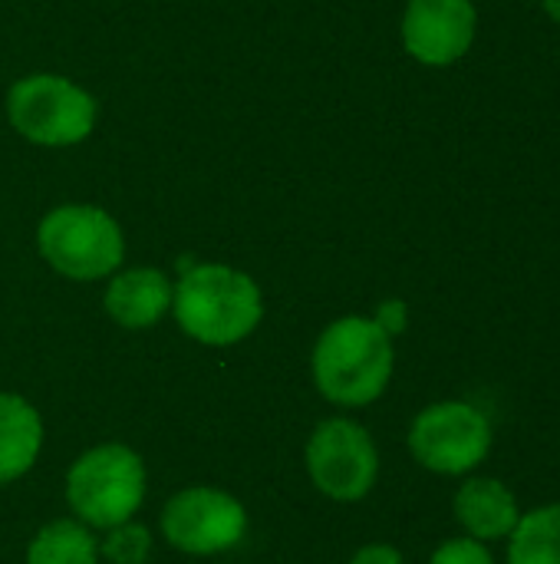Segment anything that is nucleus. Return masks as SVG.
<instances>
[{"mask_svg": "<svg viewBox=\"0 0 560 564\" xmlns=\"http://www.w3.org/2000/svg\"><path fill=\"white\" fill-rule=\"evenodd\" d=\"M396 370L393 337L373 317H340L314 344L310 373L320 397L343 410L376 403Z\"/></svg>", "mask_w": 560, "mask_h": 564, "instance_id": "1", "label": "nucleus"}, {"mask_svg": "<svg viewBox=\"0 0 560 564\" xmlns=\"http://www.w3.org/2000/svg\"><path fill=\"white\" fill-rule=\"evenodd\" d=\"M178 327L205 347H231L251 337L264 317V297L251 274L228 264H198L172 291Z\"/></svg>", "mask_w": 560, "mask_h": 564, "instance_id": "2", "label": "nucleus"}, {"mask_svg": "<svg viewBox=\"0 0 560 564\" xmlns=\"http://www.w3.org/2000/svg\"><path fill=\"white\" fill-rule=\"evenodd\" d=\"M145 463L122 443L86 449L66 473L69 512L89 529H116L132 522L145 502Z\"/></svg>", "mask_w": 560, "mask_h": 564, "instance_id": "3", "label": "nucleus"}, {"mask_svg": "<svg viewBox=\"0 0 560 564\" xmlns=\"http://www.w3.org/2000/svg\"><path fill=\"white\" fill-rule=\"evenodd\" d=\"M43 261L69 281H99L119 271L125 238L119 221L99 205H59L36 228Z\"/></svg>", "mask_w": 560, "mask_h": 564, "instance_id": "4", "label": "nucleus"}, {"mask_svg": "<svg viewBox=\"0 0 560 564\" xmlns=\"http://www.w3.org/2000/svg\"><path fill=\"white\" fill-rule=\"evenodd\" d=\"M406 443L426 473L465 479L492 456L495 426L488 413L469 400H439L416 413Z\"/></svg>", "mask_w": 560, "mask_h": 564, "instance_id": "5", "label": "nucleus"}, {"mask_svg": "<svg viewBox=\"0 0 560 564\" xmlns=\"http://www.w3.org/2000/svg\"><path fill=\"white\" fill-rule=\"evenodd\" d=\"M7 116L23 139L63 149L89 139L96 126V99L66 76L33 73L10 86Z\"/></svg>", "mask_w": 560, "mask_h": 564, "instance_id": "6", "label": "nucleus"}, {"mask_svg": "<svg viewBox=\"0 0 560 564\" xmlns=\"http://www.w3.org/2000/svg\"><path fill=\"white\" fill-rule=\"evenodd\" d=\"M307 476L333 502H363L380 479V449L370 430L350 416L323 420L307 440Z\"/></svg>", "mask_w": 560, "mask_h": 564, "instance_id": "7", "label": "nucleus"}, {"mask_svg": "<svg viewBox=\"0 0 560 564\" xmlns=\"http://www.w3.org/2000/svg\"><path fill=\"white\" fill-rule=\"evenodd\" d=\"M162 539L185 555L208 558L238 549L248 535V509L224 489L188 486L162 509Z\"/></svg>", "mask_w": 560, "mask_h": 564, "instance_id": "8", "label": "nucleus"}, {"mask_svg": "<svg viewBox=\"0 0 560 564\" xmlns=\"http://www.w3.org/2000/svg\"><path fill=\"white\" fill-rule=\"evenodd\" d=\"M479 13L472 0H409L403 46L426 66H452L472 50Z\"/></svg>", "mask_w": 560, "mask_h": 564, "instance_id": "9", "label": "nucleus"}, {"mask_svg": "<svg viewBox=\"0 0 560 564\" xmlns=\"http://www.w3.org/2000/svg\"><path fill=\"white\" fill-rule=\"evenodd\" d=\"M521 502L512 492L508 482L495 479V476H465L462 486L452 496V516L462 529V535L495 545L505 542L518 519H521Z\"/></svg>", "mask_w": 560, "mask_h": 564, "instance_id": "10", "label": "nucleus"}, {"mask_svg": "<svg viewBox=\"0 0 560 564\" xmlns=\"http://www.w3.org/2000/svg\"><path fill=\"white\" fill-rule=\"evenodd\" d=\"M175 284L158 268H129L106 288V314L125 330H149L172 311Z\"/></svg>", "mask_w": 560, "mask_h": 564, "instance_id": "11", "label": "nucleus"}, {"mask_svg": "<svg viewBox=\"0 0 560 564\" xmlns=\"http://www.w3.org/2000/svg\"><path fill=\"white\" fill-rule=\"evenodd\" d=\"M43 449V420L36 406L17 393H0V486L33 469Z\"/></svg>", "mask_w": 560, "mask_h": 564, "instance_id": "12", "label": "nucleus"}, {"mask_svg": "<svg viewBox=\"0 0 560 564\" xmlns=\"http://www.w3.org/2000/svg\"><path fill=\"white\" fill-rule=\"evenodd\" d=\"M505 564H560V502L521 512L505 539Z\"/></svg>", "mask_w": 560, "mask_h": 564, "instance_id": "13", "label": "nucleus"}, {"mask_svg": "<svg viewBox=\"0 0 560 564\" xmlns=\"http://www.w3.org/2000/svg\"><path fill=\"white\" fill-rule=\"evenodd\" d=\"M26 564H99V539L79 519L46 522L26 545Z\"/></svg>", "mask_w": 560, "mask_h": 564, "instance_id": "14", "label": "nucleus"}, {"mask_svg": "<svg viewBox=\"0 0 560 564\" xmlns=\"http://www.w3.org/2000/svg\"><path fill=\"white\" fill-rule=\"evenodd\" d=\"M149 552H152V535L135 522H122L109 529V539L99 545V555H106L112 564H145Z\"/></svg>", "mask_w": 560, "mask_h": 564, "instance_id": "15", "label": "nucleus"}, {"mask_svg": "<svg viewBox=\"0 0 560 564\" xmlns=\"http://www.w3.org/2000/svg\"><path fill=\"white\" fill-rule=\"evenodd\" d=\"M429 564H498L492 545L485 542H475L469 535H455V539H446L436 552Z\"/></svg>", "mask_w": 560, "mask_h": 564, "instance_id": "16", "label": "nucleus"}, {"mask_svg": "<svg viewBox=\"0 0 560 564\" xmlns=\"http://www.w3.org/2000/svg\"><path fill=\"white\" fill-rule=\"evenodd\" d=\"M350 564H406V558L389 542H370V545L356 549V555L350 558Z\"/></svg>", "mask_w": 560, "mask_h": 564, "instance_id": "17", "label": "nucleus"}, {"mask_svg": "<svg viewBox=\"0 0 560 564\" xmlns=\"http://www.w3.org/2000/svg\"><path fill=\"white\" fill-rule=\"evenodd\" d=\"M373 321H376L389 337H396V334L406 330V304H403V301H386V304L376 311Z\"/></svg>", "mask_w": 560, "mask_h": 564, "instance_id": "18", "label": "nucleus"}, {"mask_svg": "<svg viewBox=\"0 0 560 564\" xmlns=\"http://www.w3.org/2000/svg\"><path fill=\"white\" fill-rule=\"evenodd\" d=\"M541 3H545V10L560 23V0H541Z\"/></svg>", "mask_w": 560, "mask_h": 564, "instance_id": "19", "label": "nucleus"}]
</instances>
